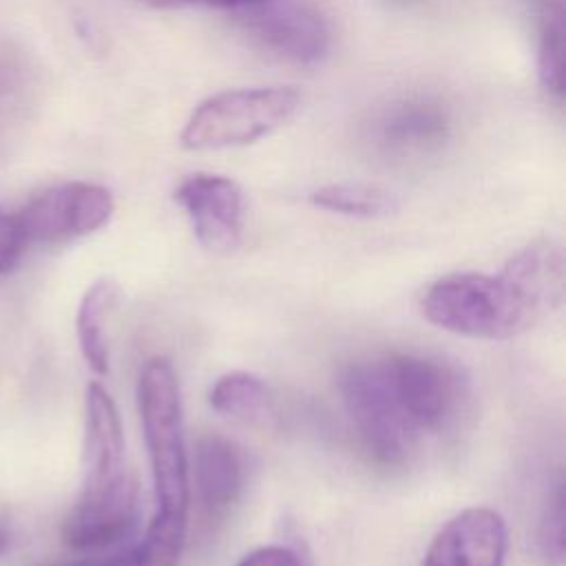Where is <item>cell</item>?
Returning a JSON list of instances; mask_svg holds the SVG:
<instances>
[{"label":"cell","mask_w":566,"mask_h":566,"mask_svg":"<svg viewBox=\"0 0 566 566\" xmlns=\"http://www.w3.org/2000/svg\"><path fill=\"white\" fill-rule=\"evenodd\" d=\"M564 256L546 241L517 250L497 274L455 272L422 294V314L440 329L484 340L513 338L562 303Z\"/></svg>","instance_id":"obj_1"},{"label":"cell","mask_w":566,"mask_h":566,"mask_svg":"<svg viewBox=\"0 0 566 566\" xmlns=\"http://www.w3.org/2000/svg\"><path fill=\"white\" fill-rule=\"evenodd\" d=\"M124 431L115 400L97 380L84 394V480L62 526L69 548L97 553L130 537L137 524V489L126 469Z\"/></svg>","instance_id":"obj_2"},{"label":"cell","mask_w":566,"mask_h":566,"mask_svg":"<svg viewBox=\"0 0 566 566\" xmlns=\"http://www.w3.org/2000/svg\"><path fill=\"white\" fill-rule=\"evenodd\" d=\"M137 405L155 486V513L188 517L190 460L181 387L166 356H153L144 363L137 380Z\"/></svg>","instance_id":"obj_3"},{"label":"cell","mask_w":566,"mask_h":566,"mask_svg":"<svg viewBox=\"0 0 566 566\" xmlns=\"http://www.w3.org/2000/svg\"><path fill=\"white\" fill-rule=\"evenodd\" d=\"M301 106L292 86L232 88L203 99L181 130V146L217 150L256 142L290 122Z\"/></svg>","instance_id":"obj_4"},{"label":"cell","mask_w":566,"mask_h":566,"mask_svg":"<svg viewBox=\"0 0 566 566\" xmlns=\"http://www.w3.org/2000/svg\"><path fill=\"white\" fill-rule=\"evenodd\" d=\"M347 418L369 458L382 467L405 464L418 436L391 394L382 356L349 363L338 378Z\"/></svg>","instance_id":"obj_5"},{"label":"cell","mask_w":566,"mask_h":566,"mask_svg":"<svg viewBox=\"0 0 566 566\" xmlns=\"http://www.w3.org/2000/svg\"><path fill=\"white\" fill-rule=\"evenodd\" d=\"M382 365L398 409L418 438L442 433L464 411L469 380L455 363L427 354H389Z\"/></svg>","instance_id":"obj_6"},{"label":"cell","mask_w":566,"mask_h":566,"mask_svg":"<svg viewBox=\"0 0 566 566\" xmlns=\"http://www.w3.org/2000/svg\"><path fill=\"white\" fill-rule=\"evenodd\" d=\"M108 188L91 181H64L51 186L18 210V219L31 243H60L93 234L113 214Z\"/></svg>","instance_id":"obj_7"},{"label":"cell","mask_w":566,"mask_h":566,"mask_svg":"<svg viewBox=\"0 0 566 566\" xmlns=\"http://www.w3.org/2000/svg\"><path fill=\"white\" fill-rule=\"evenodd\" d=\"M234 13L259 46L287 62L312 66L329 53L327 20L307 2L259 0Z\"/></svg>","instance_id":"obj_8"},{"label":"cell","mask_w":566,"mask_h":566,"mask_svg":"<svg viewBox=\"0 0 566 566\" xmlns=\"http://www.w3.org/2000/svg\"><path fill=\"white\" fill-rule=\"evenodd\" d=\"M175 201L186 212L199 245L212 254H228L241 241L243 195L221 175L197 172L179 181Z\"/></svg>","instance_id":"obj_9"},{"label":"cell","mask_w":566,"mask_h":566,"mask_svg":"<svg viewBox=\"0 0 566 566\" xmlns=\"http://www.w3.org/2000/svg\"><path fill=\"white\" fill-rule=\"evenodd\" d=\"M449 111L431 97L409 95L389 102L371 122L374 146L394 159H422L451 139Z\"/></svg>","instance_id":"obj_10"},{"label":"cell","mask_w":566,"mask_h":566,"mask_svg":"<svg viewBox=\"0 0 566 566\" xmlns=\"http://www.w3.org/2000/svg\"><path fill=\"white\" fill-rule=\"evenodd\" d=\"M506 548L504 517L493 509L471 506L436 533L420 566H504Z\"/></svg>","instance_id":"obj_11"},{"label":"cell","mask_w":566,"mask_h":566,"mask_svg":"<svg viewBox=\"0 0 566 566\" xmlns=\"http://www.w3.org/2000/svg\"><path fill=\"white\" fill-rule=\"evenodd\" d=\"M245 460L241 449L217 433H206L195 444L192 480L197 500L208 517L226 515L241 497Z\"/></svg>","instance_id":"obj_12"},{"label":"cell","mask_w":566,"mask_h":566,"mask_svg":"<svg viewBox=\"0 0 566 566\" xmlns=\"http://www.w3.org/2000/svg\"><path fill=\"white\" fill-rule=\"evenodd\" d=\"M208 400L217 413L250 424H268L276 409L272 389L252 371H228L219 376L210 387Z\"/></svg>","instance_id":"obj_13"},{"label":"cell","mask_w":566,"mask_h":566,"mask_svg":"<svg viewBox=\"0 0 566 566\" xmlns=\"http://www.w3.org/2000/svg\"><path fill=\"white\" fill-rule=\"evenodd\" d=\"M117 287L111 279L93 281L80 298L75 314V336L86 365L97 374H108V336L106 318L115 303Z\"/></svg>","instance_id":"obj_14"},{"label":"cell","mask_w":566,"mask_h":566,"mask_svg":"<svg viewBox=\"0 0 566 566\" xmlns=\"http://www.w3.org/2000/svg\"><path fill=\"white\" fill-rule=\"evenodd\" d=\"M188 517L155 513L142 539L104 557L106 566H177L186 542Z\"/></svg>","instance_id":"obj_15"},{"label":"cell","mask_w":566,"mask_h":566,"mask_svg":"<svg viewBox=\"0 0 566 566\" xmlns=\"http://www.w3.org/2000/svg\"><path fill=\"white\" fill-rule=\"evenodd\" d=\"M533 24L537 40V73L542 86L555 97L564 95V4L562 0H535Z\"/></svg>","instance_id":"obj_16"},{"label":"cell","mask_w":566,"mask_h":566,"mask_svg":"<svg viewBox=\"0 0 566 566\" xmlns=\"http://www.w3.org/2000/svg\"><path fill=\"white\" fill-rule=\"evenodd\" d=\"M310 201L316 208L347 214V217H363V219H378L389 217L398 210V199L394 192L369 186V184H327L310 195Z\"/></svg>","instance_id":"obj_17"},{"label":"cell","mask_w":566,"mask_h":566,"mask_svg":"<svg viewBox=\"0 0 566 566\" xmlns=\"http://www.w3.org/2000/svg\"><path fill=\"white\" fill-rule=\"evenodd\" d=\"M537 548L548 566H559L564 562V484L557 482L548 504L544 509L539 531H537Z\"/></svg>","instance_id":"obj_18"},{"label":"cell","mask_w":566,"mask_h":566,"mask_svg":"<svg viewBox=\"0 0 566 566\" xmlns=\"http://www.w3.org/2000/svg\"><path fill=\"white\" fill-rule=\"evenodd\" d=\"M29 248L24 228L18 212H7L0 208V276L9 274Z\"/></svg>","instance_id":"obj_19"},{"label":"cell","mask_w":566,"mask_h":566,"mask_svg":"<svg viewBox=\"0 0 566 566\" xmlns=\"http://www.w3.org/2000/svg\"><path fill=\"white\" fill-rule=\"evenodd\" d=\"M237 566H305V564L296 551L281 544H268L248 553Z\"/></svg>","instance_id":"obj_20"},{"label":"cell","mask_w":566,"mask_h":566,"mask_svg":"<svg viewBox=\"0 0 566 566\" xmlns=\"http://www.w3.org/2000/svg\"><path fill=\"white\" fill-rule=\"evenodd\" d=\"M153 7L161 9H175V7H192V4H203V7H219V9H241L248 4H254L259 0H142Z\"/></svg>","instance_id":"obj_21"},{"label":"cell","mask_w":566,"mask_h":566,"mask_svg":"<svg viewBox=\"0 0 566 566\" xmlns=\"http://www.w3.org/2000/svg\"><path fill=\"white\" fill-rule=\"evenodd\" d=\"M9 544H11V533L4 524H0V555L9 548Z\"/></svg>","instance_id":"obj_22"},{"label":"cell","mask_w":566,"mask_h":566,"mask_svg":"<svg viewBox=\"0 0 566 566\" xmlns=\"http://www.w3.org/2000/svg\"><path fill=\"white\" fill-rule=\"evenodd\" d=\"M73 566H106V564L102 557V559H91V562H82V564H73Z\"/></svg>","instance_id":"obj_23"}]
</instances>
